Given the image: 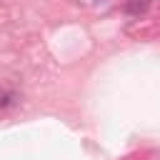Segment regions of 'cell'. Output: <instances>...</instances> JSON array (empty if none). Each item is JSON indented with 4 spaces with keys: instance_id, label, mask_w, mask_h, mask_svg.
Wrapping results in <instances>:
<instances>
[{
    "instance_id": "cell-2",
    "label": "cell",
    "mask_w": 160,
    "mask_h": 160,
    "mask_svg": "<svg viewBox=\"0 0 160 160\" xmlns=\"http://www.w3.org/2000/svg\"><path fill=\"white\" fill-rule=\"evenodd\" d=\"M12 105V92H2V100H0V108L2 110H8Z\"/></svg>"
},
{
    "instance_id": "cell-1",
    "label": "cell",
    "mask_w": 160,
    "mask_h": 160,
    "mask_svg": "<svg viewBox=\"0 0 160 160\" xmlns=\"http://www.w3.org/2000/svg\"><path fill=\"white\" fill-rule=\"evenodd\" d=\"M148 5H150V0H128V2H125L128 12H142Z\"/></svg>"
}]
</instances>
